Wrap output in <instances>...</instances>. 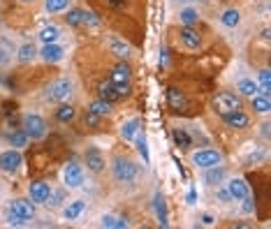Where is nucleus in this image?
<instances>
[{
  "label": "nucleus",
  "mask_w": 271,
  "mask_h": 229,
  "mask_svg": "<svg viewBox=\"0 0 271 229\" xmlns=\"http://www.w3.org/2000/svg\"><path fill=\"white\" fill-rule=\"evenodd\" d=\"M44 7L49 14H56V12H63L70 7V0H44Z\"/></svg>",
  "instance_id": "33"
},
{
  "label": "nucleus",
  "mask_w": 271,
  "mask_h": 229,
  "mask_svg": "<svg viewBox=\"0 0 271 229\" xmlns=\"http://www.w3.org/2000/svg\"><path fill=\"white\" fill-rule=\"evenodd\" d=\"M213 109H216L220 116L229 114V111L241 109V100H239L234 93H218L216 98H213Z\"/></svg>",
  "instance_id": "4"
},
{
  "label": "nucleus",
  "mask_w": 271,
  "mask_h": 229,
  "mask_svg": "<svg viewBox=\"0 0 271 229\" xmlns=\"http://www.w3.org/2000/svg\"><path fill=\"white\" fill-rule=\"evenodd\" d=\"M218 197H220V199H225V202H232V197H229L227 190H218Z\"/></svg>",
  "instance_id": "43"
},
{
  "label": "nucleus",
  "mask_w": 271,
  "mask_h": 229,
  "mask_svg": "<svg viewBox=\"0 0 271 229\" xmlns=\"http://www.w3.org/2000/svg\"><path fill=\"white\" fill-rule=\"evenodd\" d=\"M10 144H12V146H14V148H23V146H26V144H28V134H26V132H23V130L12 132V134H10Z\"/></svg>",
  "instance_id": "35"
},
{
  "label": "nucleus",
  "mask_w": 271,
  "mask_h": 229,
  "mask_svg": "<svg viewBox=\"0 0 271 229\" xmlns=\"http://www.w3.org/2000/svg\"><path fill=\"white\" fill-rule=\"evenodd\" d=\"M100 118H102V116L93 114V111H86V125H88V127H98Z\"/></svg>",
  "instance_id": "38"
},
{
  "label": "nucleus",
  "mask_w": 271,
  "mask_h": 229,
  "mask_svg": "<svg viewBox=\"0 0 271 229\" xmlns=\"http://www.w3.org/2000/svg\"><path fill=\"white\" fill-rule=\"evenodd\" d=\"M74 116H76V109L72 104H60L56 109V120L58 123H70V120H74Z\"/></svg>",
  "instance_id": "25"
},
{
  "label": "nucleus",
  "mask_w": 271,
  "mask_h": 229,
  "mask_svg": "<svg viewBox=\"0 0 271 229\" xmlns=\"http://www.w3.org/2000/svg\"><path fill=\"white\" fill-rule=\"evenodd\" d=\"M237 90L241 95H246V98H253V95L260 93V83L253 81V79H241V81L237 83Z\"/></svg>",
  "instance_id": "17"
},
{
  "label": "nucleus",
  "mask_w": 271,
  "mask_h": 229,
  "mask_svg": "<svg viewBox=\"0 0 271 229\" xmlns=\"http://www.w3.org/2000/svg\"><path fill=\"white\" fill-rule=\"evenodd\" d=\"M200 21V14H197L195 10H181V23H183V26H192V23H197Z\"/></svg>",
  "instance_id": "36"
},
{
  "label": "nucleus",
  "mask_w": 271,
  "mask_h": 229,
  "mask_svg": "<svg viewBox=\"0 0 271 229\" xmlns=\"http://www.w3.org/2000/svg\"><path fill=\"white\" fill-rule=\"evenodd\" d=\"M84 208H86V204L82 202V199H74V202H70L65 206V211H63V215H65V220H76L79 215L84 213Z\"/></svg>",
  "instance_id": "22"
},
{
  "label": "nucleus",
  "mask_w": 271,
  "mask_h": 229,
  "mask_svg": "<svg viewBox=\"0 0 271 229\" xmlns=\"http://www.w3.org/2000/svg\"><path fill=\"white\" fill-rule=\"evenodd\" d=\"M23 132L28 139H42L47 136V120L40 114H26L23 116Z\"/></svg>",
  "instance_id": "2"
},
{
  "label": "nucleus",
  "mask_w": 271,
  "mask_h": 229,
  "mask_svg": "<svg viewBox=\"0 0 271 229\" xmlns=\"http://www.w3.org/2000/svg\"><path fill=\"white\" fill-rule=\"evenodd\" d=\"M58 37H60V28L54 26V23H49V26H44L42 30H40V39H42L44 44L58 42Z\"/></svg>",
  "instance_id": "23"
},
{
  "label": "nucleus",
  "mask_w": 271,
  "mask_h": 229,
  "mask_svg": "<svg viewBox=\"0 0 271 229\" xmlns=\"http://www.w3.org/2000/svg\"><path fill=\"white\" fill-rule=\"evenodd\" d=\"M63 180H65V186L67 188H82L84 186V169H82V164H76V162H70L63 169Z\"/></svg>",
  "instance_id": "7"
},
{
  "label": "nucleus",
  "mask_w": 271,
  "mask_h": 229,
  "mask_svg": "<svg viewBox=\"0 0 271 229\" xmlns=\"http://www.w3.org/2000/svg\"><path fill=\"white\" fill-rule=\"evenodd\" d=\"M107 5H111V7H123L125 5V0H104Z\"/></svg>",
  "instance_id": "42"
},
{
  "label": "nucleus",
  "mask_w": 271,
  "mask_h": 229,
  "mask_svg": "<svg viewBox=\"0 0 271 229\" xmlns=\"http://www.w3.org/2000/svg\"><path fill=\"white\" fill-rule=\"evenodd\" d=\"M222 178H225V169H222V164H218V167H209L206 169L204 183L206 186H218V183H222Z\"/></svg>",
  "instance_id": "19"
},
{
  "label": "nucleus",
  "mask_w": 271,
  "mask_h": 229,
  "mask_svg": "<svg viewBox=\"0 0 271 229\" xmlns=\"http://www.w3.org/2000/svg\"><path fill=\"white\" fill-rule=\"evenodd\" d=\"M7 220H10L12 227H21V224H26V220H23L21 215H17V213H12V211H10V215H7Z\"/></svg>",
  "instance_id": "39"
},
{
  "label": "nucleus",
  "mask_w": 271,
  "mask_h": 229,
  "mask_svg": "<svg viewBox=\"0 0 271 229\" xmlns=\"http://www.w3.org/2000/svg\"><path fill=\"white\" fill-rule=\"evenodd\" d=\"M35 56H37V49H35L33 44H23L21 49H19V63H30Z\"/></svg>",
  "instance_id": "34"
},
{
  "label": "nucleus",
  "mask_w": 271,
  "mask_h": 229,
  "mask_svg": "<svg viewBox=\"0 0 271 229\" xmlns=\"http://www.w3.org/2000/svg\"><path fill=\"white\" fill-rule=\"evenodd\" d=\"M114 178L119 183H132L137 178V164L130 162L128 158H116L114 160Z\"/></svg>",
  "instance_id": "3"
},
{
  "label": "nucleus",
  "mask_w": 271,
  "mask_h": 229,
  "mask_svg": "<svg viewBox=\"0 0 271 229\" xmlns=\"http://www.w3.org/2000/svg\"><path fill=\"white\" fill-rule=\"evenodd\" d=\"M135 146H137V153L141 155V160H144V162H148V158H151V155H148L146 134H137V136H135Z\"/></svg>",
  "instance_id": "32"
},
{
  "label": "nucleus",
  "mask_w": 271,
  "mask_h": 229,
  "mask_svg": "<svg viewBox=\"0 0 271 229\" xmlns=\"http://www.w3.org/2000/svg\"><path fill=\"white\" fill-rule=\"evenodd\" d=\"M179 39H181V44H183L185 49H190V51H195V49H200V47H202V35L197 33L192 26H183V28H181Z\"/></svg>",
  "instance_id": "9"
},
{
  "label": "nucleus",
  "mask_w": 271,
  "mask_h": 229,
  "mask_svg": "<svg viewBox=\"0 0 271 229\" xmlns=\"http://www.w3.org/2000/svg\"><path fill=\"white\" fill-rule=\"evenodd\" d=\"M109 81H111V83H130V81H132V70H130V65H125V63H119V65L111 70V74H109Z\"/></svg>",
  "instance_id": "15"
},
{
  "label": "nucleus",
  "mask_w": 271,
  "mask_h": 229,
  "mask_svg": "<svg viewBox=\"0 0 271 229\" xmlns=\"http://www.w3.org/2000/svg\"><path fill=\"white\" fill-rule=\"evenodd\" d=\"M28 195H30V202L33 204H47V199L51 195V186L44 183V180H33L28 186Z\"/></svg>",
  "instance_id": "8"
},
{
  "label": "nucleus",
  "mask_w": 271,
  "mask_h": 229,
  "mask_svg": "<svg viewBox=\"0 0 271 229\" xmlns=\"http://www.w3.org/2000/svg\"><path fill=\"white\" fill-rule=\"evenodd\" d=\"M137 134H139V118H132V120H128V123H123L121 136H123L125 142H135Z\"/></svg>",
  "instance_id": "18"
},
{
  "label": "nucleus",
  "mask_w": 271,
  "mask_h": 229,
  "mask_svg": "<svg viewBox=\"0 0 271 229\" xmlns=\"http://www.w3.org/2000/svg\"><path fill=\"white\" fill-rule=\"evenodd\" d=\"M250 107H253L257 114H269V109H271L269 95H262V93L253 95V98H250Z\"/></svg>",
  "instance_id": "21"
},
{
  "label": "nucleus",
  "mask_w": 271,
  "mask_h": 229,
  "mask_svg": "<svg viewBox=\"0 0 271 229\" xmlns=\"http://www.w3.org/2000/svg\"><path fill=\"white\" fill-rule=\"evenodd\" d=\"M222 120H225V125L234 127V130H246V127L250 125V118L241 109L229 111V114H222Z\"/></svg>",
  "instance_id": "11"
},
{
  "label": "nucleus",
  "mask_w": 271,
  "mask_h": 229,
  "mask_svg": "<svg viewBox=\"0 0 271 229\" xmlns=\"http://www.w3.org/2000/svg\"><path fill=\"white\" fill-rule=\"evenodd\" d=\"M153 211H156V218H158V224L160 227H167L169 224V215H167V202L160 192H156L153 197Z\"/></svg>",
  "instance_id": "12"
},
{
  "label": "nucleus",
  "mask_w": 271,
  "mask_h": 229,
  "mask_svg": "<svg viewBox=\"0 0 271 229\" xmlns=\"http://www.w3.org/2000/svg\"><path fill=\"white\" fill-rule=\"evenodd\" d=\"M202 222H204L206 227H211V224H213V215H211V213H204V215H202Z\"/></svg>",
  "instance_id": "41"
},
{
  "label": "nucleus",
  "mask_w": 271,
  "mask_h": 229,
  "mask_svg": "<svg viewBox=\"0 0 271 229\" xmlns=\"http://www.w3.org/2000/svg\"><path fill=\"white\" fill-rule=\"evenodd\" d=\"M98 95H100V100H107V102H111V104L119 100V95H116L114 83H111V81H102V83H100V86H98Z\"/></svg>",
  "instance_id": "24"
},
{
  "label": "nucleus",
  "mask_w": 271,
  "mask_h": 229,
  "mask_svg": "<svg viewBox=\"0 0 271 229\" xmlns=\"http://www.w3.org/2000/svg\"><path fill=\"white\" fill-rule=\"evenodd\" d=\"M109 51L114 56H119V58H128L130 56V47L125 42H121V39H116V37H111L109 39Z\"/></svg>",
  "instance_id": "28"
},
{
  "label": "nucleus",
  "mask_w": 271,
  "mask_h": 229,
  "mask_svg": "<svg viewBox=\"0 0 271 229\" xmlns=\"http://www.w3.org/2000/svg\"><path fill=\"white\" fill-rule=\"evenodd\" d=\"M40 58L44 60V63H60V60L65 58V51H63V47H60L58 42H51V44H44L42 51H37Z\"/></svg>",
  "instance_id": "10"
},
{
  "label": "nucleus",
  "mask_w": 271,
  "mask_h": 229,
  "mask_svg": "<svg viewBox=\"0 0 271 229\" xmlns=\"http://www.w3.org/2000/svg\"><path fill=\"white\" fill-rule=\"evenodd\" d=\"M19 3H35V0H19Z\"/></svg>",
  "instance_id": "46"
},
{
  "label": "nucleus",
  "mask_w": 271,
  "mask_h": 229,
  "mask_svg": "<svg viewBox=\"0 0 271 229\" xmlns=\"http://www.w3.org/2000/svg\"><path fill=\"white\" fill-rule=\"evenodd\" d=\"M100 224H102V227H107V229H125V227H128V220L116 218V215H102Z\"/></svg>",
  "instance_id": "30"
},
{
  "label": "nucleus",
  "mask_w": 271,
  "mask_h": 229,
  "mask_svg": "<svg viewBox=\"0 0 271 229\" xmlns=\"http://www.w3.org/2000/svg\"><path fill=\"white\" fill-rule=\"evenodd\" d=\"M167 102H169V107L172 109H176V111H181V109H185V95L181 93L179 88H167Z\"/></svg>",
  "instance_id": "16"
},
{
  "label": "nucleus",
  "mask_w": 271,
  "mask_h": 229,
  "mask_svg": "<svg viewBox=\"0 0 271 229\" xmlns=\"http://www.w3.org/2000/svg\"><path fill=\"white\" fill-rule=\"evenodd\" d=\"M111 102H107V100H93L91 104H88V111H93V114H98V116H109L111 114Z\"/></svg>",
  "instance_id": "27"
},
{
  "label": "nucleus",
  "mask_w": 271,
  "mask_h": 229,
  "mask_svg": "<svg viewBox=\"0 0 271 229\" xmlns=\"http://www.w3.org/2000/svg\"><path fill=\"white\" fill-rule=\"evenodd\" d=\"M86 164H88V169H91V171L100 174V171L104 169V158L100 155L98 151H88L86 153Z\"/></svg>",
  "instance_id": "20"
},
{
  "label": "nucleus",
  "mask_w": 271,
  "mask_h": 229,
  "mask_svg": "<svg viewBox=\"0 0 271 229\" xmlns=\"http://www.w3.org/2000/svg\"><path fill=\"white\" fill-rule=\"evenodd\" d=\"M220 23L227 28H237L239 23H241V12L239 10H225L220 17Z\"/></svg>",
  "instance_id": "29"
},
{
  "label": "nucleus",
  "mask_w": 271,
  "mask_h": 229,
  "mask_svg": "<svg viewBox=\"0 0 271 229\" xmlns=\"http://www.w3.org/2000/svg\"><path fill=\"white\" fill-rule=\"evenodd\" d=\"M241 202H244V206H241V211H244V213H253L255 204H253V199H250V195H248V197H244Z\"/></svg>",
  "instance_id": "40"
},
{
  "label": "nucleus",
  "mask_w": 271,
  "mask_h": 229,
  "mask_svg": "<svg viewBox=\"0 0 271 229\" xmlns=\"http://www.w3.org/2000/svg\"><path fill=\"white\" fill-rule=\"evenodd\" d=\"M192 164L197 169H209V167H218L222 164V153L213 151V148H202V151L192 153Z\"/></svg>",
  "instance_id": "1"
},
{
  "label": "nucleus",
  "mask_w": 271,
  "mask_h": 229,
  "mask_svg": "<svg viewBox=\"0 0 271 229\" xmlns=\"http://www.w3.org/2000/svg\"><path fill=\"white\" fill-rule=\"evenodd\" d=\"M269 123H264V125H262V134H264V136H269Z\"/></svg>",
  "instance_id": "45"
},
{
  "label": "nucleus",
  "mask_w": 271,
  "mask_h": 229,
  "mask_svg": "<svg viewBox=\"0 0 271 229\" xmlns=\"http://www.w3.org/2000/svg\"><path fill=\"white\" fill-rule=\"evenodd\" d=\"M114 90H116V95H119V100L128 98L130 90H132V83H114Z\"/></svg>",
  "instance_id": "37"
},
{
  "label": "nucleus",
  "mask_w": 271,
  "mask_h": 229,
  "mask_svg": "<svg viewBox=\"0 0 271 229\" xmlns=\"http://www.w3.org/2000/svg\"><path fill=\"white\" fill-rule=\"evenodd\" d=\"M12 213H17V215H21L23 220H30L35 215V204L28 202V199H14L10 206Z\"/></svg>",
  "instance_id": "14"
},
{
  "label": "nucleus",
  "mask_w": 271,
  "mask_h": 229,
  "mask_svg": "<svg viewBox=\"0 0 271 229\" xmlns=\"http://www.w3.org/2000/svg\"><path fill=\"white\" fill-rule=\"evenodd\" d=\"M23 158L19 148H10V151H3L0 153V169L5 171V174H14V171L21 167Z\"/></svg>",
  "instance_id": "6"
},
{
  "label": "nucleus",
  "mask_w": 271,
  "mask_h": 229,
  "mask_svg": "<svg viewBox=\"0 0 271 229\" xmlns=\"http://www.w3.org/2000/svg\"><path fill=\"white\" fill-rule=\"evenodd\" d=\"M65 21H67V26H72V28L84 26V10H79V7H72V10L65 14Z\"/></svg>",
  "instance_id": "31"
},
{
  "label": "nucleus",
  "mask_w": 271,
  "mask_h": 229,
  "mask_svg": "<svg viewBox=\"0 0 271 229\" xmlns=\"http://www.w3.org/2000/svg\"><path fill=\"white\" fill-rule=\"evenodd\" d=\"M227 192H229V197H232L234 202H241L244 197L250 195L248 183H246L244 178H232V180H229V183H227Z\"/></svg>",
  "instance_id": "13"
},
{
  "label": "nucleus",
  "mask_w": 271,
  "mask_h": 229,
  "mask_svg": "<svg viewBox=\"0 0 271 229\" xmlns=\"http://www.w3.org/2000/svg\"><path fill=\"white\" fill-rule=\"evenodd\" d=\"M70 95H72L70 79H58V81H54L47 88V100H51V102H63V100H67Z\"/></svg>",
  "instance_id": "5"
},
{
  "label": "nucleus",
  "mask_w": 271,
  "mask_h": 229,
  "mask_svg": "<svg viewBox=\"0 0 271 229\" xmlns=\"http://www.w3.org/2000/svg\"><path fill=\"white\" fill-rule=\"evenodd\" d=\"M195 199H197V195L190 190V192H188V204H195Z\"/></svg>",
  "instance_id": "44"
},
{
  "label": "nucleus",
  "mask_w": 271,
  "mask_h": 229,
  "mask_svg": "<svg viewBox=\"0 0 271 229\" xmlns=\"http://www.w3.org/2000/svg\"><path fill=\"white\" fill-rule=\"evenodd\" d=\"M172 136H174V144L179 148H190L192 146V139H190V134H188V130H183V127H176V130L172 132Z\"/></svg>",
  "instance_id": "26"
}]
</instances>
